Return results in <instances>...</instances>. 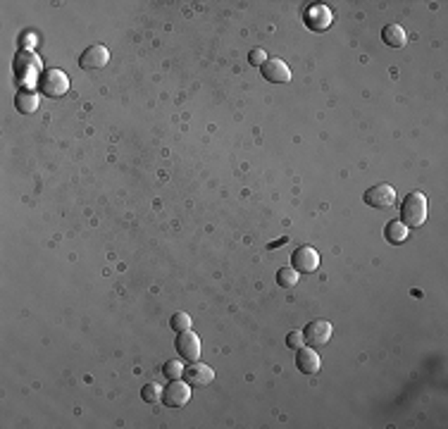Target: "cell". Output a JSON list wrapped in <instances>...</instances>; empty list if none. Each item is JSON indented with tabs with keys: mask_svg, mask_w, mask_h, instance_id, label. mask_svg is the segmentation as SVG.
Returning a JSON list of instances; mask_svg holds the SVG:
<instances>
[{
	"mask_svg": "<svg viewBox=\"0 0 448 429\" xmlns=\"http://www.w3.org/2000/svg\"><path fill=\"white\" fill-rule=\"evenodd\" d=\"M14 108L22 114H32L38 110V96L32 91V88H22V91L14 96Z\"/></svg>",
	"mask_w": 448,
	"mask_h": 429,
	"instance_id": "obj_14",
	"label": "cell"
},
{
	"mask_svg": "<svg viewBox=\"0 0 448 429\" xmlns=\"http://www.w3.org/2000/svg\"><path fill=\"white\" fill-rule=\"evenodd\" d=\"M108 62H110V51H108L105 46H101V43L88 46L86 51L82 53V58H79V67L82 69H101V67H105Z\"/></svg>",
	"mask_w": 448,
	"mask_h": 429,
	"instance_id": "obj_8",
	"label": "cell"
},
{
	"mask_svg": "<svg viewBox=\"0 0 448 429\" xmlns=\"http://www.w3.org/2000/svg\"><path fill=\"white\" fill-rule=\"evenodd\" d=\"M191 401V384L182 382V379H172L165 389H162V403L167 408H182Z\"/></svg>",
	"mask_w": 448,
	"mask_h": 429,
	"instance_id": "obj_4",
	"label": "cell"
},
{
	"mask_svg": "<svg viewBox=\"0 0 448 429\" xmlns=\"http://www.w3.org/2000/svg\"><path fill=\"white\" fill-rule=\"evenodd\" d=\"M184 370H186V367L179 360H167L165 365H162V372H165L167 379H184Z\"/></svg>",
	"mask_w": 448,
	"mask_h": 429,
	"instance_id": "obj_18",
	"label": "cell"
},
{
	"mask_svg": "<svg viewBox=\"0 0 448 429\" xmlns=\"http://www.w3.org/2000/svg\"><path fill=\"white\" fill-rule=\"evenodd\" d=\"M306 24L312 29V32H325V29H329V24H332V10L322 3L310 5L306 12Z\"/></svg>",
	"mask_w": 448,
	"mask_h": 429,
	"instance_id": "obj_9",
	"label": "cell"
},
{
	"mask_svg": "<svg viewBox=\"0 0 448 429\" xmlns=\"http://www.w3.org/2000/svg\"><path fill=\"white\" fill-rule=\"evenodd\" d=\"M184 379L191 387H210L215 382V370L210 365H203V363H193L184 370Z\"/></svg>",
	"mask_w": 448,
	"mask_h": 429,
	"instance_id": "obj_10",
	"label": "cell"
},
{
	"mask_svg": "<svg viewBox=\"0 0 448 429\" xmlns=\"http://www.w3.org/2000/svg\"><path fill=\"white\" fill-rule=\"evenodd\" d=\"M141 398L146 403L162 401V387H158V384H146V387L141 389Z\"/></svg>",
	"mask_w": 448,
	"mask_h": 429,
	"instance_id": "obj_17",
	"label": "cell"
},
{
	"mask_svg": "<svg viewBox=\"0 0 448 429\" xmlns=\"http://www.w3.org/2000/svg\"><path fill=\"white\" fill-rule=\"evenodd\" d=\"M384 236H386V241H389V243L398 246V243H403L408 238V227L401 222V219H391V222L386 224V229H384Z\"/></svg>",
	"mask_w": 448,
	"mask_h": 429,
	"instance_id": "obj_15",
	"label": "cell"
},
{
	"mask_svg": "<svg viewBox=\"0 0 448 429\" xmlns=\"http://www.w3.org/2000/svg\"><path fill=\"white\" fill-rule=\"evenodd\" d=\"M427 219V198L425 193L420 191H412L403 198L401 203V222L406 224L408 229H415V227H422Z\"/></svg>",
	"mask_w": 448,
	"mask_h": 429,
	"instance_id": "obj_1",
	"label": "cell"
},
{
	"mask_svg": "<svg viewBox=\"0 0 448 429\" xmlns=\"http://www.w3.org/2000/svg\"><path fill=\"white\" fill-rule=\"evenodd\" d=\"M38 86H41L43 96L48 98H60L69 91V77L62 69H46L38 79Z\"/></svg>",
	"mask_w": 448,
	"mask_h": 429,
	"instance_id": "obj_2",
	"label": "cell"
},
{
	"mask_svg": "<svg viewBox=\"0 0 448 429\" xmlns=\"http://www.w3.org/2000/svg\"><path fill=\"white\" fill-rule=\"evenodd\" d=\"M291 265H293L296 272L310 274V272H315V269L320 267V253H317L312 246H301L291 256Z\"/></svg>",
	"mask_w": 448,
	"mask_h": 429,
	"instance_id": "obj_7",
	"label": "cell"
},
{
	"mask_svg": "<svg viewBox=\"0 0 448 429\" xmlns=\"http://www.w3.org/2000/svg\"><path fill=\"white\" fill-rule=\"evenodd\" d=\"M362 201L370 208H377V210H386V208L396 206V188L391 184H377V186L367 188Z\"/></svg>",
	"mask_w": 448,
	"mask_h": 429,
	"instance_id": "obj_3",
	"label": "cell"
},
{
	"mask_svg": "<svg viewBox=\"0 0 448 429\" xmlns=\"http://www.w3.org/2000/svg\"><path fill=\"white\" fill-rule=\"evenodd\" d=\"M382 41L389 48H403L408 43V34L401 24H386V27L382 29Z\"/></svg>",
	"mask_w": 448,
	"mask_h": 429,
	"instance_id": "obj_13",
	"label": "cell"
},
{
	"mask_svg": "<svg viewBox=\"0 0 448 429\" xmlns=\"http://www.w3.org/2000/svg\"><path fill=\"white\" fill-rule=\"evenodd\" d=\"M169 327H172L174 332H186V329H191V317H188L186 312H174L172 320H169Z\"/></svg>",
	"mask_w": 448,
	"mask_h": 429,
	"instance_id": "obj_19",
	"label": "cell"
},
{
	"mask_svg": "<svg viewBox=\"0 0 448 429\" xmlns=\"http://www.w3.org/2000/svg\"><path fill=\"white\" fill-rule=\"evenodd\" d=\"M248 62L253 64V67H262V64L267 62V55L262 48H253L251 53H248Z\"/></svg>",
	"mask_w": 448,
	"mask_h": 429,
	"instance_id": "obj_20",
	"label": "cell"
},
{
	"mask_svg": "<svg viewBox=\"0 0 448 429\" xmlns=\"http://www.w3.org/2000/svg\"><path fill=\"white\" fill-rule=\"evenodd\" d=\"M286 346L296 348V351H298V348L303 346V332H298V329H296V332H288L286 334Z\"/></svg>",
	"mask_w": 448,
	"mask_h": 429,
	"instance_id": "obj_21",
	"label": "cell"
},
{
	"mask_svg": "<svg viewBox=\"0 0 448 429\" xmlns=\"http://www.w3.org/2000/svg\"><path fill=\"white\" fill-rule=\"evenodd\" d=\"M298 277H301V272H296L293 267H282L279 272H277V284H279L282 289H293L298 284Z\"/></svg>",
	"mask_w": 448,
	"mask_h": 429,
	"instance_id": "obj_16",
	"label": "cell"
},
{
	"mask_svg": "<svg viewBox=\"0 0 448 429\" xmlns=\"http://www.w3.org/2000/svg\"><path fill=\"white\" fill-rule=\"evenodd\" d=\"M174 346H177V353L182 360L196 363L198 358H201V339H198L191 329H186V332H177V341H174Z\"/></svg>",
	"mask_w": 448,
	"mask_h": 429,
	"instance_id": "obj_5",
	"label": "cell"
},
{
	"mask_svg": "<svg viewBox=\"0 0 448 429\" xmlns=\"http://www.w3.org/2000/svg\"><path fill=\"white\" fill-rule=\"evenodd\" d=\"M296 365L303 375H315V372H320V367H322L320 353H317L315 348H298Z\"/></svg>",
	"mask_w": 448,
	"mask_h": 429,
	"instance_id": "obj_12",
	"label": "cell"
},
{
	"mask_svg": "<svg viewBox=\"0 0 448 429\" xmlns=\"http://www.w3.org/2000/svg\"><path fill=\"white\" fill-rule=\"evenodd\" d=\"M329 339H332V324L327 320H312L310 324H306V329H303V341L310 348L327 346Z\"/></svg>",
	"mask_w": 448,
	"mask_h": 429,
	"instance_id": "obj_6",
	"label": "cell"
},
{
	"mask_svg": "<svg viewBox=\"0 0 448 429\" xmlns=\"http://www.w3.org/2000/svg\"><path fill=\"white\" fill-rule=\"evenodd\" d=\"M260 72H262V77H265V82H270V84L291 82V69H288V64L282 62V60H267L260 67Z\"/></svg>",
	"mask_w": 448,
	"mask_h": 429,
	"instance_id": "obj_11",
	"label": "cell"
}]
</instances>
